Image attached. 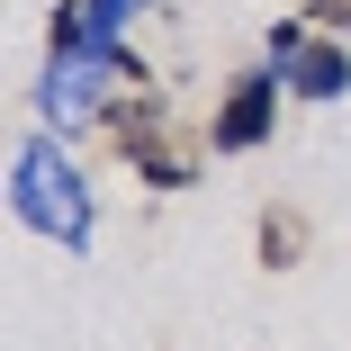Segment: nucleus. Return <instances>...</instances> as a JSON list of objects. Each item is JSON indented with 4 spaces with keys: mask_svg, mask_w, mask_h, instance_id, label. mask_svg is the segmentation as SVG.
Segmentation results:
<instances>
[{
    "mask_svg": "<svg viewBox=\"0 0 351 351\" xmlns=\"http://www.w3.org/2000/svg\"><path fill=\"white\" fill-rule=\"evenodd\" d=\"M279 82L270 63H252V73H234L226 82V99H217V117H207V154H252V145H270V126H279Z\"/></svg>",
    "mask_w": 351,
    "mask_h": 351,
    "instance_id": "obj_4",
    "label": "nucleus"
},
{
    "mask_svg": "<svg viewBox=\"0 0 351 351\" xmlns=\"http://www.w3.org/2000/svg\"><path fill=\"white\" fill-rule=\"evenodd\" d=\"M10 207H19V226L45 234L54 252H90L99 243V198L82 180V162L63 154V135H27L19 162H10Z\"/></svg>",
    "mask_w": 351,
    "mask_h": 351,
    "instance_id": "obj_2",
    "label": "nucleus"
},
{
    "mask_svg": "<svg viewBox=\"0 0 351 351\" xmlns=\"http://www.w3.org/2000/svg\"><path fill=\"white\" fill-rule=\"evenodd\" d=\"M261 63L289 82V99H315V108L351 90V45H333V27H315V19H279Z\"/></svg>",
    "mask_w": 351,
    "mask_h": 351,
    "instance_id": "obj_3",
    "label": "nucleus"
},
{
    "mask_svg": "<svg viewBox=\"0 0 351 351\" xmlns=\"http://www.w3.org/2000/svg\"><path fill=\"white\" fill-rule=\"evenodd\" d=\"M108 135H117V154L145 171L154 189H180V180H189V154L162 145V108H154V99H135V108L117 99V108H108Z\"/></svg>",
    "mask_w": 351,
    "mask_h": 351,
    "instance_id": "obj_5",
    "label": "nucleus"
},
{
    "mask_svg": "<svg viewBox=\"0 0 351 351\" xmlns=\"http://www.w3.org/2000/svg\"><path fill=\"white\" fill-rule=\"evenodd\" d=\"M306 19L333 27V36H351V0H306Z\"/></svg>",
    "mask_w": 351,
    "mask_h": 351,
    "instance_id": "obj_7",
    "label": "nucleus"
},
{
    "mask_svg": "<svg viewBox=\"0 0 351 351\" xmlns=\"http://www.w3.org/2000/svg\"><path fill=\"white\" fill-rule=\"evenodd\" d=\"M298 252H306V217H298V207H261V261L289 270Z\"/></svg>",
    "mask_w": 351,
    "mask_h": 351,
    "instance_id": "obj_6",
    "label": "nucleus"
},
{
    "mask_svg": "<svg viewBox=\"0 0 351 351\" xmlns=\"http://www.w3.org/2000/svg\"><path fill=\"white\" fill-rule=\"evenodd\" d=\"M135 10L154 0H63L54 10V36H45V82H36V117L63 135V126H90L126 99L135 82V54H126V27Z\"/></svg>",
    "mask_w": 351,
    "mask_h": 351,
    "instance_id": "obj_1",
    "label": "nucleus"
}]
</instances>
